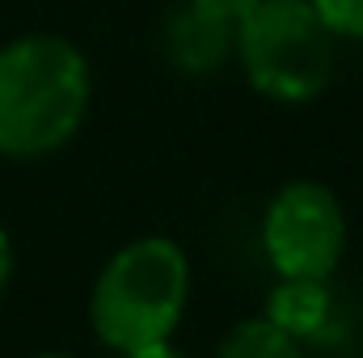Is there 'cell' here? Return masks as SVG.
Here are the masks:
<instances>
[{
  "mask_svg": "<svg viewBox=\"0 0 363 358\" xmlns=\"http://www.w3.org/2000/svg\"><path fill=\"white\" fill-rule=\"evenodd\" d=\"M190 299V262L178 241L140 236L123 245L93 282L89 321L97 337L131 354L152 342H169Z\"/></svg>",
  "mask_w": 363,
  "mask_h": 358,
  "instance_id": "obj_2",
  "label": "cell"
},
{
  "mask_svg": "<svg viewBox=\"0 0 363 358\" xmlns=\"http://www.w3.org/2000/svg\"><path fill=\"white\" fill-rule=\"evenodd\" d=\"M262 316L291 337H313L330 321V278H279Z\"/></svg>",
  "mask_w": 363,
  "mask_h": 358,
  "instance_id": "obj_6",
  "label": "cell"
},
{
  "mask_svg": "<svg viewBox=\"0 0 363 358\" xmlns=\"http://www.w3.org/2000/svg\"><path fill=\"white\" fill-rule=\"evenodd\" d=\"M165 42H169V59L190 76H211L216 68L228 64V55L237 51V30L216 21L211 13L194 8L190 0L165 25Z\"/></svg>",
  "mask_w": 363,
  "mask_h": 358,
  "instance_id": "obj_5",
  "label": "cell"
},
{
  "mask_svg": "<svg viewBox=\"0 0 363 358\" xmlns=\"http://www.w3.org/2000/svg\"><path fill=\"white\" fill-rule=\"evenodd\" d=\"M262 249L279 278H330L347 249L338 194L321 181H287L267 202Z\"/></svg>",
  "mask_w": 363,
  "mask_h": 358,
  "instance_id": "obj_4",
  "label": "cell"
},
{
  "mask_svg": "<svg viewBox=\"0 0 363 358\" xmlns=\"http://www.w3.org/2000/svg\"><path fill=\"white\" fill-rule=\"evenodd\" d=\"M38 358H72V354H38Z\"/></svg>",
  "mask_w": 363,
  "mask_h": 358,
  "instance_id": "obj_12",
  "label": "cell"
},
{
  "mask_svg": "<svg viewBox=\"0 0 363 358\" xmlns=\"http://www.w3.org/2000/svg\"><path fill=\"white\" fill-rule=\"evenodd\" d=\"M9 274H13V245H9V232L0 228V291L9 282Z\"/></svg>",
  "mask_w": 363,
  "mask_h": 358,
  "instance_id": "obj_11",
  "label": "cell"
},
{
  "mask_svg": "<svg viewBox=\"0 0 363 358\" xmlns=\"http://www.w3.org/2000/svg\"><path fill=\"white\" fill-rule=\"evenodd\" d=\"M237 59L271 101H313L334 81V34L313 0H258L237 30Z\"/></svg>",
  "mask_w": 363,
  "mask_h": 358,
  "instance_id": "obj_3",
  "label": "cell"
},
{
  "mask_svg": "<svg viewBox=\"0 0 363 358\" xmlns=\"http://www.w3.org/2000/svg\"><path fill=\"white\" fill-rule=\"evenodd\" d=\"M334 38H363V0H313Z\"/></svg>",
  "mask_w": 363,
  "mask_h": 358,
  "instance_id": "obj_8",
  "label": "cell"
},
{
  "mask_svg": "<svg viewBox=\"0 0 363 358\" xmlns=\"http://www.w3.org/2000/svg\"><path fill=\"white\" fill-rule=\"evenodd\" d=\"M123 358H186L182 350H174L169 342H152V346H140V350H131V354Z\"/></svg>",
  "mask_w": 363,
  "mask_h": 358,
  "instance_id": "obj_10",
  "label": "cell"
},
{
  "mask_svg": "<svg viewBox=\"0 0 363 358\" xmlns=\"http://www.w3.org/2000/svg\"><path fill=\"white\" fill-rule=\"evenodd\" d=\"M194 8H203V13H211L216 21H224V25H233V30H241V21L254 13V4L258 0H190Z\"/></svg>",
  "mask_w": 363,
  "mask_h": 358,
  "instance_id": "obj_9",
  "label": "cell"
},
{
  "mask_svg": "<svg viewBox=\"0 0 363 358\" xmlns=\"http://www.w3.org/2000/svg\"><path fill=\"white\" fill-rule=\"evenodd\" d=\"M216 358H304V350H300V337L283 333L274 321L250 316V321H237L220 337Z\"/></svg>",
  "mask_w": 363,
  "mask_h": 358,
  "instance_id": "obj_7",
  "label": "cell"
},
{
  "mask_svg": "<svg viewBox=\"0 0 363 358\" xmlns=\"http://www.w3.org/2000/svg\"><path fill=\"white\" fill-rule=\"evenodd\" d=\"M89 59L60 34L0 47V156L30 161L64 148L89 110Z\"/></svg>",
  "mask_w": 363,
  "mask_h": 358,
  "instance_id": "obj_1",
  "label": "cell"
}]
</instances>
